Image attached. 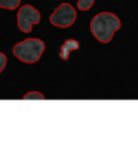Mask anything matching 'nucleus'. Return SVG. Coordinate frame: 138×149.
I'll list each match as a JSON object with an SVG mask.
<instances>
[{"label": "nucleus", "instance_id": "nucleus-8", "mask_svg": "<svg viewBox=\"0 0 138 149\" xmlns=\"http://www.w3.org/2000/svg\"><path fill=\"white\" fill-rule=\"evenodd\" d=\"M22 98H24V100H45V95L40 94V93H37V91H30Z\"/></svg>", "mask_w": 138, "mask_h": 149}, {"label": "nucleus", "instance_id": "nucleus-6", "mask_svg": "<svg viewBox=\"0 0 138 149\" xmlns=\"http://www.w3.org/2000/svg\"><path fill=\"white\" fill-rule=\"evenodd\" d=\"M19 5H21V0H0V8L9 9V10L18 9Z\"/></svg>", "mask_w": 138, "mask_h": 149}, {"label": "nucleus", "instance_id": "nucleus-9", "mask_svg": "<svg viewBox=\"0 0 138 149\" xmlns=\"http://www.w3.org/2000/svg\"><path fill=\"white\" fill-rule=\"evenodd\" d=\"M6 64H8V58H6V55H5L3 52H0V73L5 70Z\"/></svg>", "mask_w": 138, "mask_h": 149}, {"label": "nucleus", "instance_id": "nucleus-3", "mask_svg": "<svg viewBox=\"0 0 138 149\" xmlns=\"http://www.w3.org/2000/svg\"><path fill=\"white\" fill-rule=\"evenodd\" d=\"M18 29L24 33H30L34 24L40 22V12L31 5H24L19 8L17 14Z\"/></svg>", "mask_w": 138, "mask_h": 149}, {"label": "nucleus", "instance_id": "nucleus-4", "mask_svg": "<svg viewBox=\"0 0 138 149\" xmlns=\"http://www.w3.org/2000/svg\"><path fill=\"white\" fill-rule=\"evenodd\" d=\"M76 10L70 3H62L57 8V10L49 17V22L55 27H61V29H66L70 27L74 24L76 21Z\"/></svg>", "mask_w": 138, "mask_h": 149}, {"label": "nucleus", "instance_id": "nucleus-7", "mask_svg": "<svg viewBox=\"0 0 138 149\" xmlns=\"http://www.w3.org/2000/svg\"><path fill=\"white\" fill-rule=\"evenodd\" d=\"M95 3V0H79L77 2V9L79 10H89Z\"/></svg>", "mask_w": 138, "mask_h": 149}, {"label": "nucleus", "instance_id": "nucleus-5", "mask_svg": "<svg viewBox=\"0 0 138 149\" xmlns=\"http://www.w3.org/2000/svg\"><path fill=\"white\" fill-rule=\"evenodd\" d=\"M80 48V43L76 40V39H67L61 46V51H59V58L62 60H68L70 57V52L71 51H76V49Z\"/></svg>", "mask_w": 138, "mask_h": 149}, {"label": "nucleus", "instance_id": "nucleus-1", "mask_svg": "<svg viewBox=\"0 0 138 149\" xmlns=\"http://www.w3.org/2000/svg\"><path fill=\"white\" fill-rule=\"evenodd\" d=\"M119 29L120 19L111 12H101V14L95 15L91 21V33L101 43H108Z\"/></svg>", "mask_w": 138, "mask_h": 149}, {"label": "nucleus", "instance_id": "nucleus-2", "mask_svg": "<svg viewBox=\"0 0 138 149\" xmlns=\"http://www.w3.org/2000/svg\"><path fill=\"white\" fill-rule=\"evenodd\" d=\"M45 52V42L40 39H26L14 46V55L22 63L33 64Z\"/></svg>", "mask_w": 138, "mask_h": 149}]
</instances>
